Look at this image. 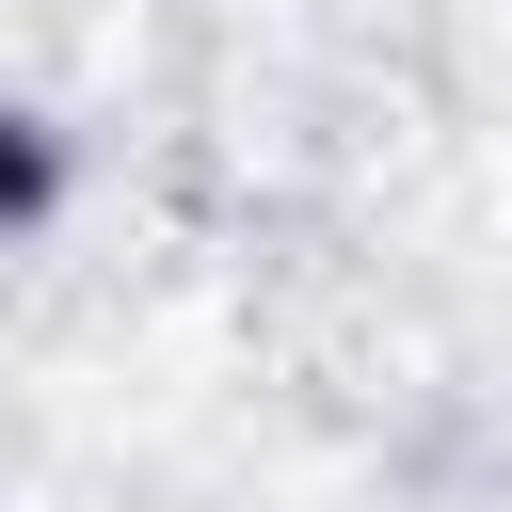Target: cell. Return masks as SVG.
<instances>
[{
    "label": "cell",
    "mask_w": 512,
    "mask_h": 512,
    "mask_svg": "<svg viewBox=\"0 0 512 512\" xmlns=\"http://www.w3.org/2000/svg\"><path fill=\"white\" fill-rule=\"evenodd\" d=\"M32 208H48V144H32V128H0V224H32Z\"/></svg>",
    "instance_id": "cell-1"
}]
</instances>
